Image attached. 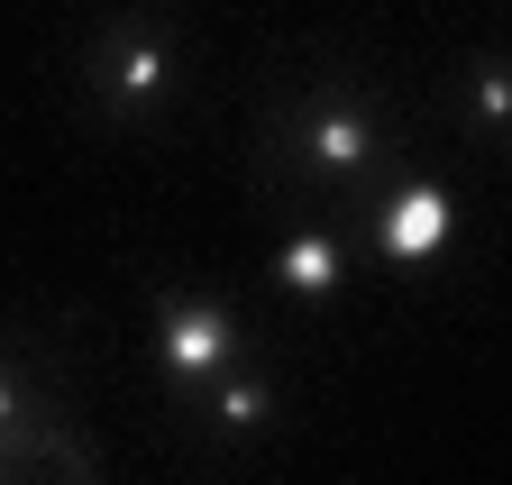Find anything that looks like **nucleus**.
Returning a JSON list of instances; mask_svg holds the SVG:
<instances>
[{
    "instance_id": "nucleus-2",
    "label": "nucleus",
    "mask_w": 512,
    "mask_h": 485,
    "mask_svg": "<svg viewBox=\"0 0 512 485\" xmlns=\"http://www.w3.org/2000/svg\"><path fill=\"white\" fill-rule=\"evenodd\" d=\"M83 101L101 129H156L183 92V46H174V19L165 10H110L83 46Z\"/></svg>"
},
{
    "instance_id": "nucleus-8",
    "label": "nucleus",
    "mask_w": 512,
    "mask_h": 485,
    "mask_svg": "<svg viewBox=\"0 0 512 485\" xmlns=\"http://www.w3.org/2000/svg\"><path fill=\"white\" fill-rule=\"evenodd\" d=\"M55 412H74V403H64V385L37 367L10 330H0V431H28V421H55Z\"/></svg>"
},
{
    "instance_id": "nucleus-7",
    "label": "nucleus",
    "mask_w": 512,
    "mask_h": 485,
    "mask_svg": "<svg viewBox=\"0 0 512 485\" xmlns=\"http://www.w3.org/2000/svg\"><path fill=\"white\" fill-rule=\"evenodd\" d=\"M275 284L293 293V302H339L348 293V229L339 220H293L284 238H275Z\"/></svg>"
},
{
    "instance_id": "nucleus-1",
    "label": "nucleus",
    "mask_w": 512,
    "mask_h": 485,
    "mask_svg": "<svg viewBox=\"0 0 512 485\" xmlns=\"http://www.w3.org/2000/svg\"><path fill=\"white\" fill-rule=\"evenodd\" d=\"M256 174L284 193L311 202V220H330V211H366V193L394 174V129H384V110L366 83H339V74H311L293 83L275 110H266V129H256Z\"/></svg>"
},
{
    "instance_id": "nucleus-4",
    "label": "nucleus",
    "mask_w": 512,
    "mask_h": 485,
    "mask_svg": "<svg viewBox=\"0 0 512 485\" xmlns=\"http://www.w3.org/2000/svg\"><path fill=\"white\" fill-rule=\"evenodd\" d=\"M238 357H247V330H238V312L220 293H165L156 302V367H165L174 394L211 385L220 367H238Z\"/></svg>"
},
{
    "instance_id": "nucleus-3",
    "label": "nucleus",
    "mask_w": 512,
    "mask_h": 485,
    "mask_svg": "<svg viewBox=\"0 0 512 485\" xmlns=\"http://www.w3.org/2000/svg\"><path fill=\"white\" fill-rule=\"evenodd\" d=\"M366 238L384 266H439L458 248V193L439 174H384L366 193Z\"/></svg>"
},
{
    "instance_id": "nucleus-6",
    "label": "nucleus",
    "mask_w": 512,
    "mask_h": 485,
    "mask_svg": "<svg viewBox=\"0 0 512 485\" xmlns=\"http://www.w3.org/2000/svg\"><path fill=\"white\" fill-rule=\"evenodd\" d=\"M183 412H192V431H202V440L247 449V440H266V421H275V376L238 357V367H220L211 385H192V394H183Z\"/></svg>"
},
{
    "instance_id": "nucleus-9",
    "label": "nucleus",
    "mask_w": 512,
    "mask_h": 485,
    "mask_svg": "<svg viewBox=\"0 0 512 485\" xmlns=\"http://www.w3.org/2000/svg\"><path fill=\"white\" fill-rule=\"evenodd\" d=\"M467 92H476V138H503V119H512V65H503V46H485L476 65H467Z\"/></svg>"
},
{
    "instance_id": "nucleus-5",
    "label": "nucleus",
    "mask_w": 512,
    "mask_h": 485,
    "mask_svg": "<svg viewBox=\"0 0 512 485\" xmlns=\"http://www.w3.org/2000/svg\"><path fill=\"white\" fill-rule=\"evenodd\" d=\"M0 485H101V449L74 412L28 421V431H0Z\"/></svg>"
}]
</instances>
